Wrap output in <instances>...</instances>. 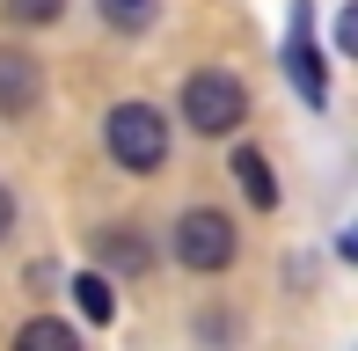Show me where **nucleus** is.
<instances>
[{
    "instance_id": "10",
    "label": "nucleus",
    "mask_w": 358,
    "mask_h": 351,
    "mask_svg": "<svg viewBox=\"0 0 358 351\" xmlns=\"http://www.w3.org/2000/svg\"><path fill=\"white\" fill-rule=\"evenodd\" d=\"M59 8H66V0H0V15H8V22H22V29L59 22Z\"/></svg>"
},
{
    "instance_id": "9",
    "label": "nucleus",
    "mask_w": 358,
    "mask_h": 351,
    "mask_svg": "<svg viewBox=\"0 0 358 351\" xmlns=\"http://www.w3.org/2000/svg\"><path fill=\"white\" fill-rule=\"evenodd\" d=\"M73 308L88 315V322H110V315H117V293H110L103 271H80V278H73Z\"/></svg>"
},
{
    "instance_id": "12",
    "label": "nucleus",
    "mask_w": 358,
    "mask_h": 351,
    "mask_svg": "<svg viewBox=\"0 0 358 351\" xmlns=\"http://www.w3.org/2000/svg\"><path fill=\"white\" fill-rule=\"evenodd\" d=\"M8 227H15V198L0 190V242H8Z\"/></svg>"
},
{
    "instance_id": "3",
    "label": "nucleus",
    "mask_w": 358,
    "mask_h": 351,
    "mask_svg": "<svg viewBox=\"0 0 358 351\" xmlns=\"http://www.w3.org/2000/svg\"><path fill=\"white\" fill-rule=\"evenodd\" d=\"M234 249H241L234 220L213 213V205H198V213L176 220V264H183V271H227V264H234Z\"/></svg>"
},
{
    "instance_id": "8",
    "label": "nucleus",
    "mask_w": 358,
    "mask_h": 351,
    "mask_svg": "<svg viewBox=\"0 0 358 351\" xmlns=\"http://www.w3.org/2000/svg\"><path fill=\"white\" fill-rule=\"evenodd\" d=\"M15 351H80V337L59 322V315H37V322L15 329Z\"/></svg>"
},
{
    "instance_id": "7",
    "label": "nucleus",
    "mask_w": 358,
    "mask_h": 351,
    "mask_svg": "<svg viewBox=\"0 0 358 351\" xmlns=\"http://www.w3.org/2000/svg\"><path fill=\"white\" fill-rule=\"evenodd\" d=\"M234 183L249 190V205H264V213L278 205V183H271V162H264L256 147H241V154H234Z\"/></svg>"
},
{
    "instance_id": "5",
    "label": "nucleus",
    "mask_w": 358,
    "mask_h": 351,
    "mask_svg": "<svg viewBox=\"0 0 358 351\" xmlns=\"http://www.w3.org/2000/svg\"><path fill=\"white\" fill-rule=\"evenodd\" d=\"M44 95V73L22 44H0V117H29Z\"/></svg>"
},
{
    "instance_id": "11",
    "label": "nucleus",
    "mask_w": 358,
    "mask_h": 351,
    "mask_svg": "<svg viewBox=\"0 0 358 351\" xmlns=\"http://www.w3.org/2000/svg\"><path fill=\"white\" fill-rule=\"evenodd\" d=\"M103 15H110L117 29H139L146 15H154V0H103Z\"/></svg>"
},
{
    "instance_id": "2",
    "label": "nucleus",
    "mask_w": 358,
    "mask_h": 351,
    "mask_svg": "<svg viewBox=\"0 0 358 351\" xmlns=\"http://www.w3.org/2000/svg\"><path fill=\"white\" fill-rule=\"evenodd\" d=\"M241 117H249V88H241L234 73H190V81H183V124H190V132L227 139Z\"/></svg>"
},
{
    "instance_id": "6",
    "label": "nucleus",
    "mask_w": 358,
    "mask_h": 351,
    "mask_svg": "<svg viewBox=\"0 0 358 351\" xmlns=\"http://www.w3.org/2000/svg\"><path fill=\"white\" fill-rule=\"evenodd\" d=\"M95 264H103V278H110V271L139 278V271H146V242H139V227H103V234H95Z\"/></svg>"
},
{
    "instance_id": "1",
    "label": "nucleus",
    "mask_w": 358,
    "mask_h": 351,
    "mask_svg": "<svg viewBox=\"0 0 358 351\" xmlns=\"http://www.w3.org/2000/svg\"><path fill=\"white\" fill-rule=\"evenodd\" d=\"M103 147H110V162H117V169L154 176L161 162H169V117H161L154 103H117V110H110V124H103Z\"/></svg>"
},
{
    "instance_id": "4",
    "label": "nucleus",
    "mask_w": 358,
    "mask_h": 351,
    "mask_svg": "<svg viewBox=\"0 0 358 351\" xmlns=\"http://www.w3.org/2000/svg\"><path fill=\"white\" fill-rule=\"evenodd\" d=\"M285 73L300 81L307 103H329V81H322V52H315V8L292 0V29H285Z\"/></svg>"
}]
</instances>
